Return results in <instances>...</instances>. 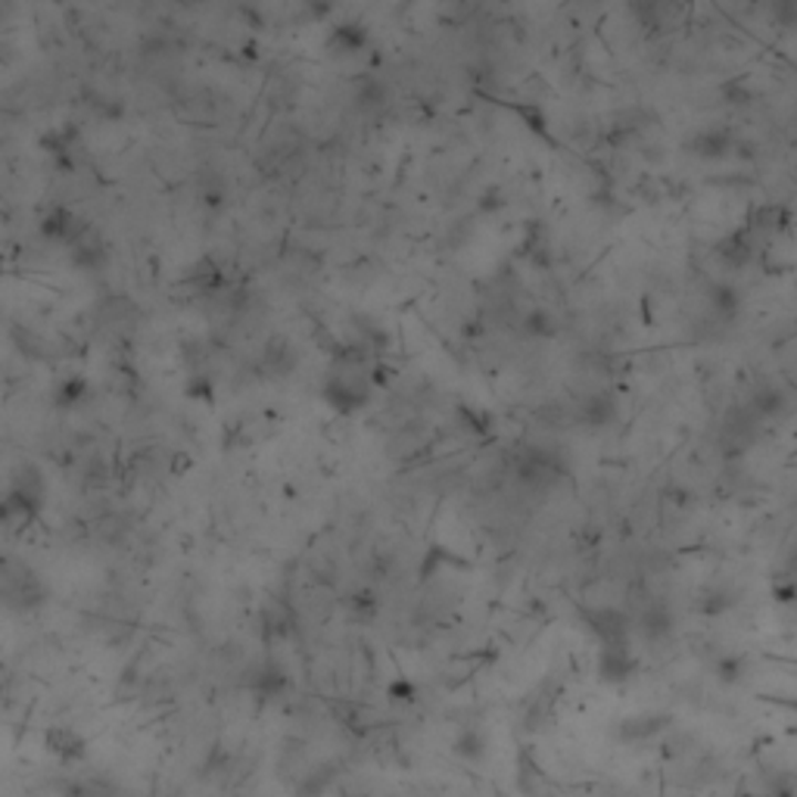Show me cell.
Segmentation results:
<instances>
[{
  "mask_svg": "<svg viewBox=\"0 0 797 797\" xmlns=\"http://www.w3.org/2000/svg\"><path fill=\"white\" fill-rule=\"evenodd\" d=\"M716 259L729 268H745L751 262V244H747L745 231H735L716 247Z\"/></svg>",
  "mask_w": 797,
  "mask_h": 797,
  "instance_id": "13",
  "label": "cell"
},
{
  "mask_svg": "<svg viewBox=\"0 0 797 797\" xmlns=\"http://www.w3.org/2000/svg\"><path fill=\"white\" fill-rule=\"evenodd\" d=\"M297 362H299V352L287 337H275V340L266 346V368L271 374L283 377V374H290V371L297 368Z\"/></svg>",
  "mask_w": 797,
  "mask_h": 797,
  "instance_id": "11",
  "label": "cell"
},
{
  "mask_svg": "<svg viewBox=\"0 0 797 797\" xmlns=\"http://www.w3.org/2000/svg\"><path fill=\"white\" fill-rule=\"evenodd\" d=\"M747 408H751V415L757 417V421H776V417L785 415V408H788V398L782 393L779 386H773V383H764V386H757L751 398H747Z\"/></svg>",
  "mask_w": 797,
  "mask_h": 797,
  "instance_id": "7",
  "label": "cell"
},
{
  "mask_svg": "<svg viewBox=\"0 0 797 797\" xmlns=\"http://www.w3.org/2000/svg\"><path fill=\"white\" fill-rule=\"evenodd\" d=\"M368 396H371V377L365 374V365H337L324 383V398L340 415L362 412Z\"/></svg>",
  "mask_w": 797,
  "mask_h": 797,
  "instance_id": "1",
  "label": "cell"
},
{
  "mask_svg": "<svg viewBox=\"0 0 797 797\" xmlns=\"http://www.w3.org/2000/svg\"><path fill=\"white\" fill-rule=\"evenodd\" d=\"M551 324H555V321H551V315H546V312H532V315L527 318V331L539 333V337H548V333L555 331Z\"/></svg>",
  "mask_w": 797,
  "mask_h": 797,
  "instance_id": "16",
  "label": "cell"
},
{
  "mask_svg": "<svg viewBox=\"0 0 797 797\" xmlns=\"http://www.w3.org/2000/svg\"><path fill=\"white\" fill-rule=\"evenodd\" d=\"M561 474H565V465L555 458V452H546V448H527L520 455V465H517L520 483H530V486H548Z\"/></svg>",
  "mask_w": 797,
  "mask_h": 797,
  "instance_id": "3",
  "label": "cell"
},
{
  "mask_svg": "<svg viewBox=\"0 0 797 797\" xmlns=\"http://www.w3.org/2000/svg\"><path fill=\"white\" fill-rule=\"evenodd\" d=\"M639 627H642L648 639H661V635H670V630H673V617L666 614L664 604H651L645 614H642Z\"/></svg>",
  "mask_w": 797,
  "mask_h": 797,
  "instance_id": "14",
  "label": "cell"
},
{
  "mask_svg": "<svg viewBox=\"0 0 797 797\" xmlns=\"http://www.w3.org/2000/svg\"><path fill=\"white\" fill-rule=\"evenodd\" d=\"M586 627L598 639V645H630L632 620L620 608H592V611H586Z\"/></svg>",
  "mask_w": 797,
  "mask_h": 797,
  "instance_id": "2",
  "label": "cell"
},
{
  "mask_svg": "<svg viewBox=\"0 0 797 797\" xmlns=\"http://www.w3.org/2000/svg\"><path fill=\"white\" fill-rule=\"evenodd\" d=\"M666 726H670V716L666 714H635V716H627V720H620L617 735H620L623 742H645L651 735L664 732Z\"/></svg>",
  "mask_w": 797,
  "mask_h": 797,
  "instance_id": "8",
  "label": "cell"
},
{
  "mask_svg": "<svg viewBox=\"0 0 797 797\" xmlns=\"http://www.w3.org/2000/svg\"><path fill=\"white\" fill-rule=\"evenodd\" d=\"M84 231H87V225H84L82 218L72 216L69 209H63V206H56L53 213H48V216L41 218V234L50 237V240L66 244V247H72Z\"/></svg>",
  "mask_w": 797,
  "mask_h": 797,
  "instance_id": "5",
  "label": "cell"
},
{
  "mask_svg": "<svg viewBox=\"0 0 797 797\" xmlns=\"http://www.w3.org/2000/svg\"><path fill=\"white\" fill-rule=\"evenodd\" d=\"M685 149L697 159H723V156H729L732 134L723 128H701L685 141Z\"/></svg>",
  "mask_w": 797,
  "mask_h": 797,
  "instance_id": "6",
  "label": "cell"
},
{
  "mask_svg": "<svg viewBox=\"0 0 797 797\" xmlns=\"http://www.w3.org/2000/svg\"><path fill=\"white\" fill-rule=\"evenodd\" d=\"M617 417H620V405H617V396L614 393H592V396H586L582 402V421L589 424V427H608V424H614Z\"/></svg>",
  "mask_w": 797,
  "mask_h": 797,
  "instance_id": "9",
  "label": "cell"
},
{
  "mask_svg": "<svg viewBox=\"0 0 797 797\" xmlns=\"http://www.w3.org/2000/svg\"><path fill=\"white\" fill-rule=\"evenodd\" d=\"M635 654H632L630 645H601L598 648V658H596V670H598V680L601 682H611V685H620V682H627L635 673Z\"/></svg>",
  "mask_w": 797,
  "mask_h": 797,
  "instance_id": "4",
  "label": "cell"
},
{
  "mask_svg": "<svg viewBox=\"0 0 797 797\" xmlns=\"http://www.w3.org/2000/svg\"><path fill=\"white\" fill-rule=\"evenodd\" d=\"M84 393H87V383L82 381V377H72V381H66L63 386H60V402H66V405H75V402H82Z\"/></svg>",
  "mask_w": 797,
  "mask_h": 797,
  "instance_id": "15",
  "label": "cell"
},
{
  "mask_svg": "<svg viewBox=\"0 0 797 797\" xmlns=\"http://www.w3.org/2000/svg\"><path fill=\"white\" fill-rule=\"evenodd\" d=\"M72 259H75V266L82 268H100L106 262V247L100 244L97 234L87 228V231L72 244Z\"/></svg>",
  "mask_w": 797,
  "mask_h": 797,
  "instance_id": "12",
  "label": "cell"
},
{
  "mask_svg": "<svg viewBox=\"0 0 797 797\" xmlns=\"http://www.w3.org/2000/svg\"><path fill=\"white\" fill-rule=\"evenodd\" d=\"M707 302H711V312H714L720 321H729V318L738 315V309H742V293H738L729 281H716L711 283V290H707Z\"/></svg>",
  "mask_w": 797,
  "mask_h": 797,
  "instance_id": "10",
  "label": "cell"
}]
</instances>
